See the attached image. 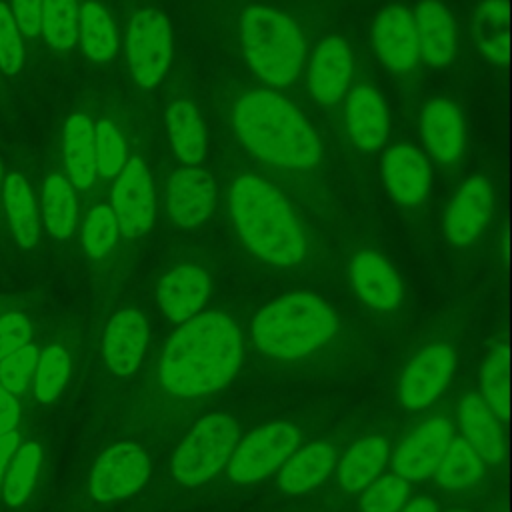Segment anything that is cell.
Wrapping results in <instances>:
<instances>
[{"instance_id":"cell-1","label":"cell","mask_w":512,"mask_h":512,"mask_svg":"<svg viewBox=\"0 0 512 512\" xmlns=\"http://www.w3.org/2000/svg\"><path fill=\"white\" fill-rule=\"evenodd\" d=\"M242 362L236 324L222 312L196 314L176 330L160 364L162 384L176 396H198L222 388Z\"/></svg>"},{"instance_id":"cell-2","label":"cell","mask_w":512,"mask_h":512,"mask_svg":"<svg viewBox=\"0 0 512 512\" xmlns=\"http://www.w3.org/2000/svg\"><path fill=\"white\" fill-rule=\"evenodd\" d=\"M240 140L262 160L306 170L320 158V140L306 118L274 92L244 94L234 112Z\"/></svg>"},{"instance_id":"cell-3","label":"cell","mask_w":512,"mask_h":512,"mask_svg":"<svg viewBox=\"0 0 512 512\" xmlns=\"http://www.w3.org/2000/svg\"><path fill=\"white\" fill-rule=\"evenodd\" d=\"M232 218L244 244L274 266H292L304 254V234L286 198L256 176H240L230 192Z\"/></svg>"},{"instance_id":"cell-4","label":"cell","mask_w":512,"mask_h":512,"mask_svg":"<svg viewBox=\"0 0 512 512\" xmlns=\"http://www.w3.org/2000/svg\"><path fill=\"white\" fill-rule=\"evenodd\" d=\"M336 332V316L312 294H290L266 306L254 320L256 346L274 358H300Z\"/></svg>"},{"instance_id":"cell-5","label":"cell","mask_w":512,"mask_h":512,"mask_svg":"<svg viewBox=\"0 0 512 512\" xmlns=\"http://www.w3.org/2000/svg\"><path fill=\"white\" fill-rule=\"evenodd\" d=\"M240 34L250 66L270 84H290L304 66L306 46L298 26L282 12L250 6L240 20Z\"/></svg>"},{"instance_id":"cell-6","label":"cell","mask_w":512,"mask_h":512,"mask_svg":"<svg viewBox=\"0 0 512 512\" xmlns=\"http://www.w3.org/2000/svg\"><path fill=\"white\" fill-rule=\"evenodd\" d=\"M238 440L240 428L232 416L210 414L202 418L174 454V478L184 486L206 482L230 460Z\"/></svg>"},{"instance_id":"cell-7","label":"cell","mask_w":512,"mask_h":512,"mask_svg":"<svg viewBox=\"0 0 512 512\" xmlns=\"http://www.w3.org/2000/svg\"><path fill=\"white\" fill-rule=\"evenodd\" d=\"M126 54L134 80L146 90L156 86L172 56V34L166 16L152 8L134 14L128 26Z\"/></svg>"},{"instance_id":"cell-8","label":"cell","mask_w":512,"mask_h":512,"mask_svg":"<svg viewBox=\"0 0 512 512\" xmlns=\"http://www.w3.org/2000/svg\"><path fill=\"white\" fill-rule=\"evenodd\" d=\"M298 446V432L286 422L262 426L248 434L228 460V474L236 482H256L272 474Z\"/></svg>"},{"instance_id":"cell-9","label":"cell","mask_w":512,"mask_h":512,"mask_svg":"<svg viewBox=\"0 0 512 512\" xmlns=\"http://www.w3.org/2000/svg\"><path fill=\"white\" fill-rule=\"evenodd\" d=\"M154 186L140 158H130L112 186V212L126 238H138L154 220Z\"/></svg>"},{"instance_id":"cell-10","label":"cell","mask_w":512,"mask_h":512,"mask_svg":"<svg viewBox=\"0 0 512 512\" xmlns=\"http://www.w3.org/2000/svg\"><path fill=\"white\" fill-rule=\"evenodd\" d=\"M148 456L136 444H116L108 448L94 464L90 492L100 502L120 500L134 494L148 478Z\"/></svg>"},{"instance_id":"cell-11","label":"cell","mask_w":512,"mask_h":512,"mask_svg":"<svg viewBox=\"0 0 512 512\" xmlns=\"http://www.w3.org/2000/svg\"><path fill=\"white\" fill-rule=\"evenodd\" d=\"M456 366L454 352L444 344H434L418 352L406 366L400 380V400L408 408L428 406L450 382Z\"/></svg>"},{"instance_id":"cell-12","label":"cell","mask_w":512,"mask_h":512,"mask_svg":"<svg viewBox=\"0 0 512 512\" xmlns=\"http://www.w3.org/2000/svg\"><path fill=\"white\" fill-rule=\"evenodd\" d=\"M452 440V426L446 418H430L422 422L394 452L392 466L400 478H428L444 456Z\"/></svg>"},{"instance_id":"cell-13","label":"cell","mask_w":512,"mask_h":512,"mask_svg":"<svg viewBox=\"0 0 512 512\" xmlns=\"http://www.w3.org/2000/svg\"><path fill=\"white\" fill-rule=\"evenodd\" d=\"M372 38L380 60L392 72H408L420 56L414 18L402 6H390L380 12Z\"/></svg>"},{"instance_id":"cell-14","label":"cell","mask_w":512,"mask_h":512,"mask_svg":"<svg viewBox=\"0 0 512 512\" xmlns=\"http://www.w3.org/2000/svg\"><path fill=\"white\" fill-rule=\"evenodd\" d=\"M216 200L214 178L200 168H182L168 180V212L184 228L202 224Z\"/></svg>"},{"instance_id":"cell-15","label":"cell","mask_w":512,"mask_h":512,"mask_svg":"<svg viewBox=\"0 0 512 512\" xmlns=\"http://www.w3.org/2000/svg\"><path fill=\"white\" fill-rule=\"evenodd\" d=\"M492 212V192L488 180L468 178L446 210V234L454 244L474 240Z\"/></svg>"},{"instance_id":"cell-16","label":"cell","mask_w":512,"mask_h":512,"mask_svg":"<svg viewBox=\"0 0 512 512\" xmlns=\"http://www.w3.org/2000/svg\"><path fill=\"white\" fill-rule=\"evenodd\" d=\"M210 294V278L198 266H178L158 284V302L172 322H186L200 312Z\"/></svg>"},{"instance_id":"cell-17","label":"cell","mask_w":512,"mask_h":512,"mask_svg":"<svg viewBox=\"0 0 512 512\" xmlns=\"http://www.w3.org/2000/svg\"><path fill=\"white\" fill-rule=\"evenodd\" d=\"M386 188L400 204H416L430 186L428 160L410 144L392 146L382 160Z\"/></svg>"},{"instance_id":"cell-18","label":"cell","mask_w":512,"mask_h":512,"mask_svg":"<svg viewBox=\"0 0 512 512\" xmlns=\"http://www.w3.org/2000/svg\"><path fill=\"white\" fill-rule=\"evenodd\" d=\"M148 340V326L138 310H120L108 324L104 356L112 372L130 374L138 368Z\"/></svg>"},{"instance_id":"cell-19","label":"cell","mask_w":512,"mask_h":512,"mask_svg":"<svg viewBox=\"0 0 512 512\" xmlns=\"http://www.w3.org/2000/svg\"><path fill=\"white\" fill-rule=\"evenodd\" d=\"M352 74V56L344 40L326 38L308 68V82L320 104H334L348 88Z\"/></svg>"},{"instance_id":"cell-20","label":"cell","mask_w":512,"mask_h":512,"mask_svg":"<svg viewBox=\"0 0 512 512\" xmlns=\"http://www.w3.org/2000/svg\"><path fill=\"white\" fill-rule=\"evenodd\" d=\"M350 276L356 292L376 310H392L402 300V286L392 266L374 252L354 256Z\"/></svg>"},{"instance_id":"cell-21","label":"cell","mask_w":512,"mask_h":512,"mask_svg":"<svg viewBox=\"0 0 512 512\" xmlns=\"http://www.w3.org/2000/svg\"><path fill=\"white\" fill-rule=\"evenodd\" d=\"M414 26L420 56L432 66H446L456 50V26L448 8L438 0H424Z\"/></svg>"},{"instance_id":"cell-22","label":"cell","mask_w":512,"mask_h":512,"mask_svg":"<svg viewBox=\"0 0 512 512\" xmlns=\"http://www.w3.org/2000/svg\"><path fill=\"white\" fill-rule=\"evenodd\" d=\"M346 124L356 146L364 150L382 146L388 134V112L382 96L368 86L354 88L346 106Z\"/></svg>"},{"instance_id":"cell-23","label":"cell","mask_w":512,"mask_h":512,"mask_svg":"<svg viewBox=\"0 0 512 512\" xmlns=\"http://www.w3.org/2000/svg\"><path fill=\"white\" fill-rule=\"evenodd\" d=\"M422 136L428 150L444 164L464 152V124L458 108L448 100H432L422 112Z\"/></svg>"},{"instance_id":"cell-24","label":"cell","mask_w":512,"mask_h":512,"mask_svg":"<svg viewBox=\"0 0 512 512\" xmlns=\"http://www.w3.org/2000/svg\"><path fill=\"white\" fill-rule=\"evenodd\" d=\"M64 166L68 182L84 190L96 180V148H94V126L86 114L74 112L64 124Z\"/></svg>"},{"instance_id":"cell-25","label":"cell","mask_w":512,"mask_h":512,"mask_svg":"<svg viewBox=\"0 0 512 512\" xmlns=\"http://www.w3.org/2000/svg\"><path fill=\"white\" fill-rule=\"evenodd\" d=\"M460 424L464 440L472 446L484 464L500 462L504 454V440L494 414L480 396L466 394L462 398Z\"/></svg>"},{"instance_id":"cell-26","label":"cell","mask_w":512,"mask_h":512,"mask_svg":"<svg viewBox=\"0 0 512 512\" xmlns=\"http://www.w3.org/2000/svg\"><path fill=\"white\" fill-rule=\"evenodd\" d=\"M4 194V208L14 232L16 242L22 248H32L38 242L40 232V214L26 178L18 172L6 176L2 184Z\"/></svg>"},{"instance_id":"cell-27","label":"cell","mask_w":512,"mask_h":512,"mask_svg":"<svg viewBox=\"0 0 512 512\" xmlns=\"http://www.w3.org/2000/svg\"><path fill=\"white\" fill-rule=\"evenodd\" d=\"M334 462L336 452L330 444H310L288 456L280 470V486L290 494L306 492L328 476Z\"/></svg>"},{"instance_id":"cell-28","label":"cell","mask_w":512,"mask_h":512,"mask_svg":"<svg viewBox=\"0 0 512 512\" xmlns=\"http://www.w3.org/2000/svg\"><path fill=\"white\" fill-rule=\"evenodd\" d=\"M42 220L48 234L62 242L66 240L78 220V204L74 196V186L68 182L66 176L52 172L42 190Z\"/></svg>"},{"instance_id":"cell-29","label":"cell","mask_w":512,"mask_h":512,"mask_svg":"<svg viewBox=\"0 0 512 512\" xmlns=\"http://www.w3.org/2000/svg\"><path fill=\"white\" fill-rule=\"evenodd\" d=\"M166 124L176 156L186 164H198L206 152V132L196 106L188 100L174 102L166 112Z\"/></svg>"},{"instance_id":"cell-30","label":"cell","mask_w":512,"mask_h":512,"mask_svg":"<svg viewBox=\"0 0 512 512\" xmlns=\"http://www.w3.org/2000/svg\"><path fill=\"white\" fill-rule=\"evenodd\" d=\"M78 36L84 54L96 64H106L116 56L118 36L112 18L96 2H84L78 12Z\"/></svg>"},{"instance_id":"cell-31","label":"cell","mask_w":512,"mask_h":512,"mask_svg":"<svg viewBox=\"0 0 512 512\" xmlns=\"http://www.w3.org/2000/svg\"><path fill=\"white\" fill-rule=\"evenodd\" d=\"M434 472L440 486L448 490H466L482 480L484 462L464 438H454Z\"/></svg>"},{"instance_id":"cell-32","label":"cell","mask_w":512,"mask_h":512,"mask_svg":"<svg viewBox=\"0 0 512 512\" xmlns=\"http://www.w3.org/2000/svg\"><path fill=\"white\" fill-rule=\"evenodd\" d=\"M386 442L378 436H368L356 442L340 462V482L346 490L368 486L386 462Z\"/></svg>"},{"instance_id":"cell-33","label":"cell","mask_w":512,"mask_h":512,"mask_svg":"<svg viewBox=\"0 0 512 512\" xmlns=\"http://www.w3.org/2000/svg\"><path fill=\"white\" fill-rule=\"evenodd\" d=\"M78 12L76 0H42L40 32L52 48H74L78 40Z\"/></svg>"},{"instance_id":"cell-34","label":"cell","mask_w":512,"mask_h":512,"mask_svg":"<svg viewBox=\"0 0 512 512\" xmlns=\"http://www.w3.org/2000/svg\"><path fill=\"white\" fill-rule=\"evenodd\" d=\"M482 402L492 414L508 418V356L506 348L500 346L490 354L480 370Z\"/></svg>"},{"instance_id":"cell-35","label":"cell","mask_w":512,"mask_h":512,"mask_svg":"<svg viewBox=\"0 0 512 512\" xmlns=\"http://www.w3.org/2000/svg\"><path fill=\"white\" fill-rule=\"evenodd\" d=\"M40 458H42L40 446L34 442L24 444L18 450L16 460L10 466L8 478L4 482V498H6L8 506H18L30 494L36 474H38Z\"/></svg>"},{"instance_id":"cell-36","label":"cell","mask_w":512,"mask_h":512,"mask_svg":"<svg viewBox=\"0 0 512 512\" xmlns=\"http://www.w3.org/2000/svg\"><path fill=\"white\" fill-rule=\"evenodd\" d=\"M70 372V358L64 348L48 346L36 364V396L42 402H52L62 392Z\"/></svg>"},{"instance_id":"cell-37","label":"cell","mask_w":512,"mask_h":512,"mask_svg":"<svg viewBox=\"0 0 512 512\" xmlns=\"http://www.w3.org/2000/svg\"><path fill=\"white\" fill-rule=\"evenodd\" d=\"M118 222L116 216L112 212L110 206L100 204L96 208H92L84 220V228H82V244L84 250L92 256V258H102L106 256L116 240H118Z\"/></svg>"},{"instance_id":"cell-38","label":"cell","mask_w":512,"mask_h":512,"mask_svg":"<svg viewBox=\"0 0 512 512\" xmlns=\"http://www.w3.org/2000/svg\"><path fill=\"white\" fill-rule=\"evenodd\" d=\"M94 148H96V170L104 178L118 176L126 164V144L118 132V128L100 120L94 128Z\"/></svg>"},{"instance_id":"cell-39","label":"cell","mask_w":512,"mask_h":512,"mask_svg":"<svg viewBox=\"0 0 512 512\" xmlns=\"http://www.w3.org/2000/svg\"><path fill=\"white\" fill-rule=\"evenodd\" d=\"M408 484L398 474L374 480L362 496V512H398L406 502Z\"/></svg>"},{"instance_id":"cell-40","label":"cell","mask_w":512,"mask_h":512,"mask_svg":"<svg viewBox=\"0 0 512 512\" xmlns=\"http://www.w3.org/2000/svg\"><path fill=\"white\" fill-rule=\"evenodd\" d=\"M38 348L34 344H26L20 350L12 352L4 360H0V384L12 394L22 392L36 370L38 364Z\"/></svg>"},{"instance_id":"cell-41","label":"cell","mask_w":512,"mask_h":512,"mask_svg":"<svg viewBox=\"0 0 512 512\" xmlns=\"http://www.w3.org/2000/svg\"><path fill=\"white\" fill-rule=\"evenodd\" d=\"M24 64L22 34L12 18L8 4L0 2V68L6 74H16Z\"/></svg>"},{"instance_id":"cell-42","label":"cell","mask_w":512,"mask_h":512,"mask_svg":"<svg viewBox=\"0 0 512 512\" xmlns=\"http://www.w3.org/2000/svg\"><path fill=\"white\" fill-rule=\"evenodd\" d=\"M32 338V328L26 316L10 312L0 318V360L26 346Z\"/></svg>"},{"instance_id":"cell-43","label":"cell","mask_w":512,"mask_h":512,"mask_svg":"<svg viewBox=\"0 0 512 512\" xmlns=\"http://www.w3.org/2000/svg\"><path fill=\"white\" fill-rule=\"evenodd\" d=\"M10 12L20 34L34 38L40 32L42 0H12Z\"/></svg>"},{"instance_id":"cell-44","label":"cell","mask_w":512,"mask_h":512,"mask_svg":"<svg viewBox=\"0 0 512 512\" xmlns=\"http://www.w3.org/2000/svg\"><path fill=\"white\" fill-rule=\"evenodd\" d=\"M18 416L20 408L16 396L0 384V436L14 430V426L18 424Z\"/></svg>"},{"instance_id":"cell-45","label":"cell","mask_w":512,"mask_h":512,"mask_svg":"<svg viewBox=\"0 0 512 512\" xmlns=\"http://www.w3.org/2000/svg\"><path fill=\"white\" fill-rule=\"evenodd\" d=\"M16 446H18V434L14 430L0 436V480H2L4 472H6V464H8V460H10V456H12Z\"/></svg>"},{"instance_id":"cell-46","label":"cell","mask_w":512,"mask_h":512,"mask_svg":"<svg viewBox=\"0 0 512 512\" xmlns=\"http://www.w3.org/2000/svg\"><path fill=\"white\" fill-rule=\"evenodd\" d=\"M404 512H438V510H436V504H434L432 500H428V498H416L414 502H410V504L406 506Z\"/></svg>"},{"instance_id":"cell-47","label":"cell","mask_w":512,"mask_h":512,"mask_svg":"<svg viewBox=\"0 0 512 512\" xmlns=\"http://www.w3.org/2000/svg\"><path fill=\"white\" fill-rule=\"evenodd\" d=\"M0 182H2V166H0Z\"/></svg>"},{"instance_id":"cell-48","label":"cell","mask_w":512,"mask_h":512,"mask_svg":"<svg viewBox=\"0 0 512 512\" xmlns=\"http://www.w3.org/2000/svg\"><path fill=\"white\" fill-rule=\"evenodd\" d=\"M452 512H462V510H452Z\"/></svg>"}]
</instances>
